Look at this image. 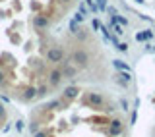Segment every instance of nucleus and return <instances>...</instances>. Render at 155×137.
<instances>
[{"mask_svg": "<svg viewBox=\"0 0 155 137\" xmlns=\"http://www.w3.org/2000/svg\"><path fill=\"white\" fill-rule=\"evenodd\" d=\"M76 0H0V93L37 104L62 89L76 62L56 29Z\"/></svg>", "mask_w": 155, "mask_h": 137, "instance_id": "1", "label": "nucleus"}, {"mask_svg": "<svg viewBox=\"0 0 155 137\" xmlns=\"http://www.w3.org/2000/svg\"><path fill=\"white\" fill-rule=\"evenodd\" d=\"M31 137H124L120 102L93 85H68L33 104Z\"/></svg>", "mask_w": 155, "mask_h": 137, "instance_id": "2", "label": "nucleus"}, {"mask_svg": "<svg viewBox=\"0 0 155 137\" xmlns=\"http://www.w3.org/2000/svg\"><path fill=\"white\" fill-rule=\"evenodd\" d=\"M6 118H8V116H6V110H4V106L0 104V128L4 126V122H6Z\"/></svg>", "mask_w": 155, "mask_h": 137, "instance_id": "3", "label": "nucleus"}]
</instances>
